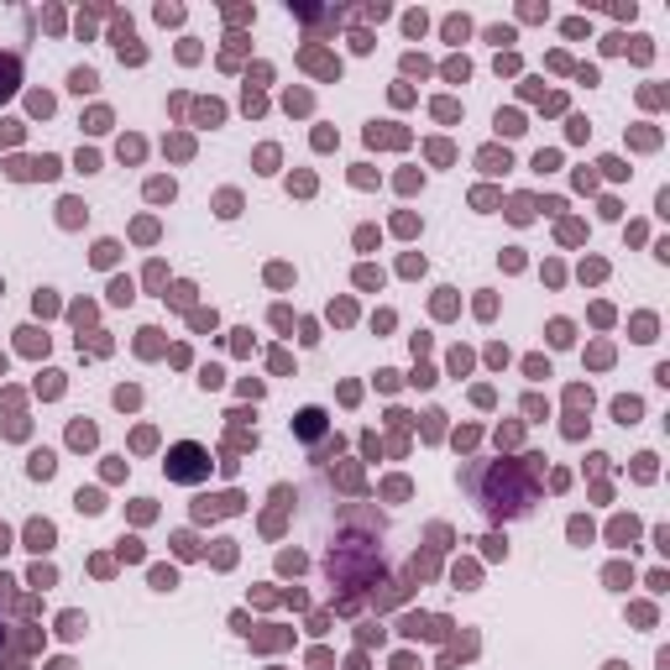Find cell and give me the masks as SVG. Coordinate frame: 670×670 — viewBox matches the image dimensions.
<instances>
[{"instance_id":"obj_1","label":"cell","mask_w":670,"mask_h":670,"mask_svg":"<svg viewBox=\"0 0 670 670\" xmlns=\"http://www.w3.org/2000/svg\"><path fill=\"white\" fill-rule=\"evenodd\" d=\"M472 493L477 503L493 513V519H503V513H530L534 503V482H524V477L513 472V467H503V482H498V472H477L472 477Z\"/></svg>"},{"instance_id":"obj_2","label":"cell","mask_w":670,"mask_h":670,"mask_svg":"<svg viewBox=\"0 0 670 670\" xmlns=\"http://www.w3.org/2000/svg\"><path fill=\"white\" fill-rule=\"evenodd\" d=\"M163 472H168V482H205L210 477V451L205 446H174L168 451V461H163Z\"/></svg>"},{"instance_id":"obj_3","label":"cell","mask_w":670,"mask_h":670,"mask_svg":"<svg viewBox=\"0 0 670 670\" xmlns=\"http://www.w3.org/2000/svg\"><path fill=\"white\" fill-rule=\"evenodd\" d=\"M294 430H299V440H320V435H325V409H304V415L294 419Z\"/></svg>"},{"instance_id":"obj_4","label":"cell","mask_w":670,"mask_h":670,"mask_svg":"<svg viewBox=\"0 0 670 670\" xmlns=\"http://www.w3.org/2000/svg\"><path fill=\"white\" fill-rule=\"evenodd\" d=\"M17 74H21L17 59H0V95H11V90H17Z\"/></svg>"},{"instance_id":"obj_5","label":"cell","mask_w":670,"mask_h":670,"mask_svg":"<svg viewBox=\"0 0 670 670\" xmlns=\"http://www.w3.org/2000/svg\"><path fill=\"white\" fill-rule=\"evenodd\" d=\"M0 645H6V624H0Z\"/></svg>"}]
</instances>
